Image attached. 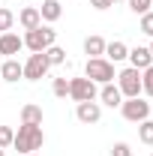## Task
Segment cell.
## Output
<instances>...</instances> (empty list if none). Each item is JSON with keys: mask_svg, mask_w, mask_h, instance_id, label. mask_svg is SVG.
<instances>
[{"mask_svg": "<svg viewBox=\"0 0 153 156\" xmlns=\"http://www.w3.org/2000/svg\"><path fill=\"white\" fill-rule=\"evenodd\" d=\"M21 123H33V126H42V108H39V105H33V102L21 105Z\"/></svg>", "mask_w": 153, "mask_h": 156, "instance_id": "e0dca14e", "label": "cell"}, {"mask_svg": "<svg viewBox=\"0 0 153 156\" xmlns=\"http://www.w3.org/2000/svg\"><path fill=\"white\" fill-rule=\"evenodd\" d=\"M138 138H141V144H153V120H141L138 123Z\"/></svg>", "mask_w": 153, "mask_h": 156, "instance_id": "d6986e66", "label": "cell"}, {"mask_svg": "<svg viewBox=\"0 0 153 156\" xmlns=\"http://www.w3.org/2000/svg\"><path fill=\"white\" fill-rule=\"evenodd\" d=\"M90 6H93V9H99V12H105V9L111 6V0H90Z\"/></svg>", "mask_w": 153, "mask_h": 156, "instance_id": "4316f807", "label": "cell"}, {"mask_svg": "<svg viewBox=\"0 0 153 156\" xmlns=\"http://www.w3.org/2000/svg\"><path fill=\"white\" fill-rule=\"evenodd\" d=\"M45 57H48L51 66H60V63H66V51L60 45H51V48H45Z\"/></svg>", "mask_w": 153, "mask_h": 156, "instance_id": "ac0fdd59", "label": "cell"}, {"mask_svg": "<svg viewBox=\"0 0 153 156\" xmlns=\"http://www.w3.org/2000/svg\"><path fill=\"white\" fill-rule=\"evenodd\" d=\"M39 15H42V21H57L60 15H63V6H60V0H42V6H39Z\"/></svg>", "mask_w": 153, "mask_h": 156, "instance_id": "9a60e30c", "label": "cell"}, {"mask_svg": "<svg viewBox=\"0 0 153 156\" xmlns=\"http://www.w3.org/2000/svg\"><path fill=\"white\" fill-rule=\"evenodd\" d=\"M141 33L153 39V12H144L141 15Z\"/></svg>", "mask_w": 153, "mask_h": 156, "instance_id": "d4e9b609", "label": "cell"}, {"mask_svg": "<svg viewBox=\"0 0 153 156\" xmlns=\"http://www.w3.org/2000/svg\"><path fill=\"white\" fill-rule=\"evenodd\" d=\"M111 3H123V0H111Z\"/></svg>", "mask_w": 153, "mask_h": 156, "instance_id": "f546056e", "label": "cell"}, {"mask_svg": "<svg viewBox=\"0 0 153 156\" xmlns=\"http://www.w3.org/2000/svg\"><path fill=\"white\" fill-rule=\"evenodd\" d=\"M48 69H51V63H48V57H45V51H36V54H30V57L24 60V78H27V81L45 78Z\"/></svg>", "mask_w": 153, "mask_h": 156, "instance_id": "8992f818", "label": "cell"}, {"mask_svg": "<svg viewBox=\"0 0 153 156\" xmlns=\"http://www.w3.org/2000/svg\"><path fill=\"white\" fill-rule=\"evenodd\" d=\"M0 75H3V81L15 84L18 78H24V63H18V57L3 60V63H0Z\"/></svg>", "mask_w": 153, "mask_h": 156, "instance_id": "30bf717a", "label": "cell"}, {"mask_svg": "<svg viewBox=\"0 0 153 156\" xmlns=\"http://www.w3.org/2000/svg\"><path fill=\"white\" fill-rule=\"evenodd\" d=\"M126 60L132 63V69H147V66H153V54L150 48H144V45H138V48H129V54H126Z\"/></svg>", "mask_w": 153, "mask_h": 156, "instance_id": "9c48e42d", "label": "cell"}, {"mask_svg": "<svg viewBox=\"0 0 153 156\" xmlns=\"http://www.w3.org/2000/svg\"><path fill=\"white\" fill-rule=\"evenodd\" d=\"M120 114L126 117L129 123H141V120H147V117H150V102H147V99H141V96L123 99V102H120Z\"/></svg>", "mask_w": 153, "mask_h": 156, "instance_id": "277c9868", "label": "cell"}, {"mask_svg": "<svg viewBox=\"0 0 153 156\" xmlns=\"http://www.w3.org/2000/svg\"><path fill=\"white\" fill-rule=\"evenodd\" d=\"M75 117L81 120V123H99V117H102V105L99 102H78V108H75Z\"/></svg>", "mask_w": 153, "mask_h": 156, "instance_id": "ba28073f", "label": "cell"}, {"mask_svg": "<svg viewBox=\"0 0 153 156\" xmlns=\"http://www.w3.org/2000/svg\"><path fill=\"white\" fill-rule=\"evenodd\" d=\"M51 90H54V96H69V81L66 78H54V84H51Z\"/></svg>", "mask_w": 153, "mask_h": 156, "instance_id": "cb8c5ba5", "label": "cell"}, {"mask_svg": "<svg viewBox=\"0 0 153 156\" xmlns=\"http://www.w3.org/2000/svg\"><path fill=\"white\" fill-rule=\"evenodd\" d=\"M42 144H45V132H42V126H33V123H21L15 138H12V147H15L21 156L36 153Z\"/></svg>", "mask_w": 153, "mask_h": 156, "instance_id": "6da1fadb", "label": "cell"}, {"mask_svg": "<svg viewBox=\"0 0 153 156\" xmlns=\"http://www.w3.org/2000/svg\"><path fill=\"white\" fill-rule=\"evenodd\" d=\"M105 45H108V42L93 33V36L84 39V54H90V57H102V54H105Z\"/></svg>", "mask_w": 153, "mask_h": 156, "instance_id": "2e32d148", "label": "cell"}, {"mask_svg": "<svg viewBox=\"0 0 153 156\" xmlns=\"http://www.w3.org/2000/svg\"><path fill=\"white\" fill-rule=\"evenodd\" d=\"M0 156H6V150H3V147H0Z\"/></svg>", "mask_w": 153, "mask_h": 156, "instance_id": "f1b7e54d", "label": "cell"}, {"mask_svg": "<svg viewBox=\"0 0 153 156\" xmlns=\"http://www.w3.org/2000/svg\"><path fill=\"white\" fill-rule=\"evenodd\" d=\"M147 48H150V54H153V39H150V45H147Z\"/></svg>", "mask_w": 153, "mask_h": 156, "instance_id": "83f0119b", "label": "cell"}, {"mask_svg": "<svg viewBox=\"0 0 153 156\" xmlns=\"http://www.w3.org/2000/svg\"><path fill=\"white\" fill-rule=\"evenodd\" d=\"M27 156H39V153H27Z\"/></svg>", "mask_w": 153, "mask_h": 156, "instance_id": "4dcf8cb0", "label": "cell"}, {"mask_svg": "<svg viewBox=\"0 0 153 156\" xmlns=\"http://www.w3.org/2000/svg\"><path fill=\"white\" fill-rule=\"evenodd\" d=\"M96 93L99 90L90 78H69V96L75 102H90V99H96Z\"/></svg>", "mask_w": 153, "mask_h": 156, "instance_id": "52a82bcc", "label": "cell"}, {"mask_svg": "<svg viewBox=\"0 0 153 156\" xmlns=\"http://www.w3.org/2000/svg\"><path fill=\"white\" fill-rule=\"evenodd\" d=\"M12 138H15V129L12 126H0V147H12Z\"/></svg>", "mask_w": 153, "mask_h": 156, "instance_id": "603a6c76", "label": "cell"}, {"mask_svg": "<svg viewBox=\"0 0 153 156\" xmlns=\"http://www.w3.org/2000/svg\"><path fill=\"white\" fill-rule=\"evenodd\" d=\"M141 93H147L153 99V66L141 69Z\"/></svg>", "mask_w": 153, "mask_h": 156, "instance_id": "ffe728a7", "label": "cell"}, {"mask_svg": "<svg viewBox=\"0 0 153 156\" xmlns=\"http://www.w3.org/2000/svg\"><path fill=\"white\" fill-rule=\"evenodd\" d=\"M12 24H15V12H9V9L0 6V33H9Z\"/></svg>", "mask_w": 153, "mask_h": 156, "instance_id": "44dd1931", "label": "cell"}, {"mask_svg": "<svg viewBox=\"0 0 153 156\" xmlns=\"http://www.w3.org/2000/svg\"><path fill=\"white\" fill-rule=\"evenodd\" d=\"M96 96L102 99V105H108V108H120V102H123V93H120V87H117L114 81L102 84V90H99Z\"/></svg>", "mask_w": 153, "mask_h": 156, "instance_id": "8fae6325", "label": "cell"}, {"mask_svg": "<svg viewBox=\"0 0 153 156\" xmlns=\"http://www.w3.org/2000/svg\"><path fill=\"white\" fill-rule=\"evenodd\" d=\"M126 54H129V45H126V42H120V39H114V42H108V45H105V60H111V63L126 60Z\"/></svg>", "mask_w": 153, "mask_h": 156, "instance_id": "5bb4252c", "label": "cell"}, {"mask_svg": "<svg viewBox=\"0 0 153 156\" xmlns=\"http://www.w3.org/2000/svg\"><path fill=\"white\" fill-rule=\"evenodd\" d=\"M84 78H90L93 84H108V81H114V63L105 57H87L84 63Z\"/></svg>", "mask_w": 153, "mask_h": 156, "instance_id": "3957f363", "label": "cell"}, {"mask_svg": "<svg viewBox=\"0 0 153 156\" xmlns=\"http://www.w3.org/2000/svg\"><path fill=\"white\" fill-rule=\"evenodd\" d=\"M21 48H24V39L18 33H0V54H6V57H12V54H18Z\"/></svg>", "mask_w": 153, "mask_h": 156, "instance_id": "7c38bea8", "label": "cell"}, {"mask_svg": "<svg viewBox=\"0 0 153 156\" xmlns=\"http://www.w3.org/2000/svg\"><path fill=\"white\" fill-rule=\"evenodd\" d=\"M21 39H24V48H30V54H36V51H45V48L57 45V30L48 27V24H39L33 30H27Z\"/></svg>", "mask_w": 153, "mask_h": 156, "instance_id": "7a4b0ae2", "label": "cell"}, {"mask_svg": "<svg viewBox=\"0 0 153 156\" xmlns=\"http://www.w3.org/2000/svg\"><path fill=\"white\" fill-rule=\"evenodd\" d=\"M129 3V9H132L135 15H144V12H150V6H153V0H126Z\"/></svg>", "mask_w": 153, "mask_h": 156, "instance_id": "7402d4cb", "label": "cell"}, {"mask_svg": "<svg viewBox=\"0 0 153 156\" xmlns=\"http://www.w3.org/2000/svg\"><path fill=\"white\" fill-rule=\"evenodd\" d=\"M117 87H120L123 99L141 96V72H138V69H132V66H126V69L117 75Z\"/></svg>", "mask_w": 153, "mask_h": 156, "instance_id": "5b68a950", "label": "cell"}, {"mask_svg": "<svg viewBox=\"0 0 153 156\" xmlns=\"http://www.w3.org/2000/svg\"><path fill=\"white\" fill-rule=\"evenodd\" d=\"M111 156H132V147L126 141H117L114 147H111Z\"/></svg>", "mask_w": 153, "mask_h": 156, "instance_id": "484cf974", "label": "cell"}, {"mask_svg": "<svg viewBox=\"0 0 153 156\" xmlns=\"http://www.w3.org/2000/svg\"><path fill=\"white\" fill-rule=\"evenodd\" d=\"M18 24L24 27V30H33V27H39V24H42L39 9H36V6H24V9L18 12Z\"/></svg>", "mask_w": 153, "mask_h": 156, "instance_id": "4fadbf2b", "label": "cell"}]
</instances>
